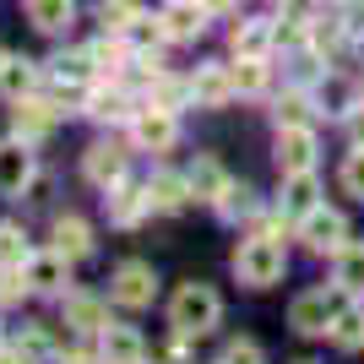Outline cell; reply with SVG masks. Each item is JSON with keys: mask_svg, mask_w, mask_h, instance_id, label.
I'll list each match as a JSON object with an SVG mask.
<instances>
[{"mask_svg": "<svg viewBox=\"0 0 364 364\" xmlns=\"http://www.w3.org/2000/svg\"><path fill=\"white\" fill-rule=\"evenodd\" d=\"M218 316H223V304H218L213 289H201V283H185V289L174 294V304H168V321H174V332H180V337L213 332Z\"/></svg>", "mask_w": 364, "mask_h": 364, "instance_id": "cell-1", "label": "cell"}, {"mask_svg": "<svg viewBox=\"0 0 364 364\" xmlns=\"http://www.w3.org/2000/svg\"><path fill=\"white\" fill-rule=\"evenodd\" d=\"M348 310V299L337 289H310V294H299L294 299V310H289V321H294V332H304V337H321V332H332V321Z\"/></svg>", "mask_w": 364, "mask_h": 364, "instance_id": "cell-2", "label": "cell"}, {"mask_svg": "<svg viewBox=\"0 0 364 364\" xmlns=\"http://www.w3.org/2000/svg\"><path fill=\"white\" fill-rule=\"evenodd\" d=\"M234 272H240L250 289H267V283H277V277H283V245L267 240V234L245 240V245H240V256H234Z\"/></svg>", "mask_w": 364, "mask_h": 364, "instance_id": "cell-3", "label": "cell"}, {"mask_svg": "<svg viewBox=\"0 0 364 364\" xmlns=\"http://www.w3.org/2000/svg\"><path fill=\"white\" fill-rule=\"evenodd\" d=\"M277 168L283 174H310L316 168V136L304 125H283L277 131Z\"/></svg>", "mask_w": 364, "mask_h": 364, "instance_id": "cell-4", "label": "cell"}, {"mask_svg": "<svg viewBox=\"0 0 364 364\" xmlns=\"http://www.w3.org/2000/svg\"><path fill=\"white\" fill-rule=\"evenodd\" d=\"M299 234H304L310 250H343V245H348V223H343V213H326V207L304 213Z\"/></svg>", "mask_w": 364, "mask_h": 364, "instance_id": "cell-5", "label": "cell"}, {"mask_svg": "<svg viewBox=\"0 0 364 364\" xmlns=\"http://www.w3.org/2000/svg\"><path fill=\"white\" fill-rule=\"evenodd\" d=\"M131 131H136V141L147 152H164V147H174V136H180V125H174V114H168V109H141L136 120H131Z\"/></svg>", "mask_w": 364, "mask_h": 364, "instance_id": "cell-6", "label": "cell"}, {"mask_svg": "<svg viewBox=\"0 0 364 364\" xmlns=\"http://www.w3.org/2000/svg\"><path fill=\"white\" fill-rule=\"evenodd\" d=\"M152 267H141V261H125L120 272H114V299L125 304V310H141V304H152Z\"/></svg>", "mask_w": 364, "mask_h": 364, "instance_id": "cell-7", "label": "cell"}, {"mask_svg": "<svg viewBox=\"0 0 364 364\" xmlns=\"http://www.w3.org/2000/svg\"><path fill=\"white\" fill-rule=\"evenodd\" d=\"M28 180H33V152H28V141L16 136V141H6V147H0V191H6V196H16Z\"/></svg>", "mask_w": 364, "mask_h": 364, "instance_id": "cell-8", "label": "cell"}, {"mask_svg": "<svg viewBox=\"0 0 364 364\" xmlns=\"http://www.w3.org/2000/svg\"><path fill=\"white\" fill-rule=\"evenodd\" d=\"M191 92H196V104L223 109L228 98H234V71H228V65H201V76L191 82Z\"/></svg>", "mask_w": 364, "mask_h": 364, "instance_id": "cell-9", "label": "cell"}, {"mask_svg": "<svg viewBox=\"0 0 364 364\" xmlns=\"http://www.w3.org/2000/svg\"><path fill=\"white\" fill-rule=\"evenodd\" d=\"M87 180L92 185H109V191H114V185L125 180V152L120 147H109V141H98V147H87Z\"/></svg>", "mask_w": 364, "mask_h": 364, "instance_id": "cell-10", "label": "cell"}, {"mask_svg": "<svg viewBox=\"0 0 364 364\" xmlns=\"http://www.w3.org/2000/svg\"><path fill=\"white\" fill-rule=\"evenodd\" d=\"M207 6H201V0H174V6H168L164 11V33L168 38H196L201 28H207Z\"/></svg>", "mask_w": 364, "mask_h": 364, "instance_id": "cell-11", "label": "cell"}, {"mask_svg": "<svg viewBox=\"0 0 364 364\" xmlns=\"http://www.w3.org/2000/svg\"><path fill=\"white\" fill-rule=\"evenodd\" d=\"M65 326H76V332H109V304L92 299V294H71L65 299Z\"/></svg>", "mask_w": 364, "mask_h": 364, "instance_id": "cell-12", "label": "cell"}, {"mask_svg": "<svg viewBox=\"0 0 364 364\" xmlns=\"http://www.w3.org/2000/svg\"><path fill=\"white\" fill-rule=\"evenodd\" d=\"M147 207H152L147 191H136V185H114V191H109V223H120V228L141 223V213H147Z\"/></svg>", "mask_w": 364, "mask_h": 364, "instance_id": "cell-13", "label": "cell"}, {"mask_svg": "<svg viewBox=\"0 0 364 364\" xmlns=\"http://www.w3.org/2000/svg\"><path fill=\"white\" fill-rule=\"evenodd\" d=\"M147 201L158 207V213H180L185 201H191V180H180V174H152L147 180Z\"/></svg>", "mask_w": 364, "mask_h": 364, "instance_id": "cell-14", "label": "cell"}, {"mask_svg": "<svg viewBox=\"0 0 364 364\" xmlns=\"http://www.w3.org/2000/svg\"><path fill=\"white\" fill-rule=\"evenodd\" d=\"M191 196L201 201H223L228 196V174L218 158H196V168H191Z\"/></svg>", "mask_w": 364, "mask_h": 364, "instance_id": "cell-15", "label": "cell"}, {"mask_svg": "<svg viewBox=\"0 0 364 364\" xmlns=\"http://www.w3.org/2000/svg\"><path fill=\"white\" fill-rule=\"evenodd\" d=\"M28 283H33L38 294H60V289H65V256H60V250L33 256V261H28Z\"/></svg>", "mask_w": 364, "mask_h": 364, "instance_id": "cell-16", "label": "cell"}, {"mask_svg": "<svg viewBox=\"0 0 364 364\" xmlns=\"http://www.w3.org/2000/svg\"><path fill=\"white\" fill-rule=\"evenodd\" d=\"M55 250H60L65 261H82L92 250V228L82 223V218H60V223H55Z\"/></svg>", "mask_w": 364, "mask_h": 364, "instance_id": "cell-17", "label": "cell"}, {"mask_svg": "<svg viewBox=\"0 0 364 364\" xmlns=\"http://www.w3.org/2000/svg\"><path fill=\"white\" fill-rule=\"evenodd\" d=\"M44 131H55V109L38 104V98H16V136L33 141V136H44Z\"/></svg>", "mask_w": 364, "mask_h": 364, "instance_id": "cell-18", "label": "cell"}, {"mask_svg": "<svg viewBox=\"0 0 364 364\" xmlns=\"http://www.w3.org/2000/svg\"><path fill=\"white\" fill-rule=\"evenodd\" d=\"M104 364H141V337L131 326H109L104 332Z\"/></svg>", "mask_w": 364, "mask_h": 364, "instance_id": "cell-19", "label": "cell"}, {"mask_svg": "<svg viewBox=\"0 0 364 364\" xmlns=\"http://www.w3.org/2000/svg\"><path fill=\"white\" fill-rule=\"evenodd\" d=\"M332 343H337L343 353L364 348V310H359V304H348V310H343V316L332 321Z\"/></svg>", "mask_w": 364, "mask_h": 364, "instance_id": "cell-20", "label": "cell"}, {"mask_svg": "<svg viewBox=\"0 0 364 364\" xmlns=\"http://www.w3.org/2000/svg\"><path fill=\"white\" fill-rule=\"evenodd\" d=\"M33 82H38L33 60H6V65H0V92H6V98H28Z\"/></svg>", "mask_w": 364, "mask_h": 364, "instance_id": "cell-21", "label": "cell"}, {"mask_svg": "<svg viewBox=\"0 0 364 364\" xmlns=\"http://www.w3.org/2000/svg\"><path fill=\"white\" fill-rule=\"evenodd\" d=\"M337 283L348 294H364V245H343L337 250Z\"/></svg>", "mask_w": 364, "mask_h": 364, "instance_id": "cell-22", "label": "cell"}, {"mask_svg": "<svg viewBox=\"0 0 364 364\" xmlns=\"http://www.w3.org/2000/svg\"><path fill=\"white\" fill-rule=\"evenodd\" d=\"M28 16H33V28L60 33L71 22V0H28Z\"/></svg>", "mask_w": 364, "mask_h": 364, "instance_id": "cell-23", "label": "cell"}, {"mask_svg": "<svg viewBox=\"0 0 364 364\" xmlns=\"http://www.w3.org/2000/svg\"><path fill=\"white\" fill-rule=\"evenodd\" d=\"M283 207L289 213H316V180L310 174H289V191H283Z\"/></svg>", "mask_w": 364, "mask_h": 364, "instance_id": "cell-24", "label": "cell"}, {"mask_svg": "<svg viewBox=\"0 0 364 364\" xmlns=\"http://www.w3.org/2000/svg\"><path fill=\"white\" fill-rule=\"evenodd\" d=\"M16 261H22V267H28L33 261V250H28V240H22V228H0V267H16Z\"/></svg>", "mask_w": 364, "mask_h": 364, "instance_id": "cell-25", "label": "cell"}, {"mask_svg": "<svg viewBox=\"0 0 364 364\" xmlns=\"http://www.w3.org/2000/svg\"><path fill=\"white\" fill-rule=\"evenodd\" d=\"M261 87H267V65L245 55V60L234 65V92H261Z\"/></svg>", "mask_w": 364, "mask_h": 364, "instance_id": "cell-26", "label": "cell"}, {"mask_svg": "<svg viewBox=\"0 0 364 364\" xmlns=\"http://www.w3.org/2000/svg\"><path fill=\"white\" fill-rule=\"evenodd\" d=\"M87 114H92V120H125L131 109H125L120 92H92V98H87Z\"/></svg>", "mask_w": 364, "mask_h": 364, "instance_id": "cell-27", "label": "cell"}, {"mask_svg": "<svg viewBox=\"0 0 364 364\" xmlns=\"http://www.w3.org/2000/svg\"><path fill=\"white\" fill-rule=\"evenodd\" d=\"M234 49H245L250 60H261V49H267V28L250 22V28H234Z\"/></svg>", "mask_w": 364, "mask_h": 364, "instance_id": "cell-28", "label": "cell"}, {"mask_svg": "<svg viewBox=\"0 0 364 364\" xmlns=\"http://www.w3.org/2000/svg\"><path fill=\"white\" fill-rule=\"evenodd\" d=\"M304 114H310V98H304V92L277 98V125H304Z\"/></svg>", "mask_w": 364, "mask_h": 364, "instance_id": "cell-29", "label": "cell"}, {"mask_svg": "<svg viewBox=\"0 0 364 364\" xmlns=\"http://www.w3.org/2000/svg\"><path fill=\"white\" fill-rule=\"evenodd\" d=\"M131 22H141V16H136V6H131V0H114V6H109V0H104V28L125 33V28H131Z\"/></svg>", "mask_w": 364, "mask_h": 364, "instance_id": "cell-30", "label": "cell"}, {"mask_svg": "<svg viewBox=\"0 0 364 364\" xmlns=\"http://www.w3.org/2000/svg\"><path fill=\"white\" fill-rule=\"evenodd\" d=\"M87 65H92V55H60V60H55V76L76 87V82L87 76Z\"/></svg>", "mask_w": 364, "mask_h": 364, "instance_id": "cell-31", "label": "cell"}, {"mask_svg": "<svg viewBox=\"0 0 364 364\" xmlns=\"http://www.w3.org/2000/svg\"><path fill=\"white\" fill-rule=\"evenodd\" d=\"M343 191H348V196H359V201H364V147L353 152L348 164H343Z\"/></svg>", "mask_w": 364, "mask_h": 364, "instance_id": "cell-32", "label": "cell"}, {"mask_svg": "<svg viewBox=\"0 0 364 364\" xmlns=\"http://www.w3.org/2000/svg\"><path fill=\"white\" fill-rule=\"evenodd\" d=\"M120 60H125V44H120V38H104V44L92 49V65H104V71H120Z\"/></svg>", "mask_w": 364, "mask_h": 364, "instance_id": "cell-33", "label": "cell"}, {"mask_svg": "<svg viewBox=\"0 0 364 364\" xmlns=\"http://www.w3.org/2000/svg\"><path fill=\"white\" fill-rule=\"evenodd\" d=\"M223 364H261V348L250 343V337H234L228 353H223Z\"/></svg>", "mask_w": 364, "mask_h": 364, "instance_id": "cell-34", "label": "cell"}, {"mask_svg": "<svg viewBox=\"0 0 364 364\" xmlns=\"http://www.w3.org/2000/svg\"><path fill=\"white\" fill-rule=\"evenodd\" d=\"M16 353H28V359H44V353H49V337L38 332V326H28V332H22V343H16Z\"/></svg>", "mask_w": 364, "mask_h": 364, "instance_id": "cell-35", "label": "cell"}, {"mask_svg": "<svg viewBox=\"0 0 364 364\" xmlns=\"http://www.w3.org/2000/svg\"><path fill=\"white\" fill-rule=\"evenodd\" d=\"M250 207H256V201H250V191H234V185H228V196L218 201V213H223V218H234V213H250Z\"/></svg>", "mask_w": 364, "mask_h": 364, "instance_id": "cell-36", "label": "cell"}, {"mask_svg": "<svg viewBox=\"0 0 364 364\" xmlns=\"http://www.w3.org/2000/svg\"><path fill=\"white\" fill-rule=\"evenodd\" d=\"M343 28L364 33V0H343Z\"/></svg>", "mask_w": 364, "mask_h": 364, "instance_id": "cell-37", "label": "cell"}, {"mask_svg": "<svg viewBox=\"0 0 364 364\" xmlns=\"http://www.w3.org/2000/svg\"><path fill=\"white\" fill-rule=\"evenodd\" d=\"M348 136H353V147H364V104L348 114Z\"/></svg>", "mask_w": 364, "mask_h": 364, "instance_id": "cell-38", "label": "cell"}, {"mask_svg": "<svg viewBox=\"0 0 364 364\" xmlns=\"http://www.w3.org/2000/svg\"><path fill=\"white\" fill-rule=\"evenodd\" d=\"M0 364H33L28 353H0Z\"/></svg>", "mask_w": 364, "mask_h": 364, "instance_id": "cell-39", "label": "cell"}, {"mask_svg": "<svg viewBox=\"0 0 364 364\" xmlns=\"http://www.w3.org/2000/svg\"><path fill=\"white\" fill-rule=\"evenodd\" d=\"M201 6H207V11H228V6H234V0H201Z\"/></svg>", "mask_w": 364, "mask_h": 364, "instance_id": "cell-40", "label": "cell"}, {"mask_svg": "<svg viewBox=\"0 0 364 364\" xmlns=\"http://www.w3.org/2000/svg\"><path fill=\"white\" fill-rule=\"evenodd\" d=\"M0 65H6V49H0Z\"/></svg>", "mask_w": 364, "mask_h": 364, "instance_id": "cell-41", "label": "cell"}]
</instances>
